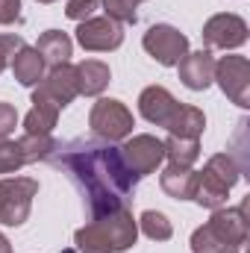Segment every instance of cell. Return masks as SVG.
Returning a JSON list of instances; mask_svg holds the SVG:
<instances>
[{"instance_id": "obj_1", "label": "cell", "mask_w": 250, "mask_h": 253, "mask_svg": "<svg viewBox=\"0 0 250 253\" xmlns=\"http://www.w3.org/2000/svg\"><path fill=\"white\" fill-rule=\"evenodd\" d=\"M56 150L59 153L50 159L59 168H65L71 174V180L80 186L85 203H88L91 221L103 218L109 212H118L126 197H132L138 177L126 168L118 147L83 138V141H74L68 147L56 144Z\"/></svg>"}, {"instance_id": "obj_2", "label": "cell", "mask_w": 250, "mask_h": 253, "mask_svg": "<svg viewBox=\"0 0 250 253\" xmlns=\"http://www.w3.org/2000/svg\"><path fill=\"white\" fill-rule=\"evenodd\" d=\"M242 168L236 165L233 153H218L206 162V168L197 174V186H194V194L191 200H197L200 206L206 209H221L227 203V194L236 186Z\"/></svg>"}, {"instance_id": "obj_3", "label": "cell", "mask_w": 250, "mask_h": 253, "mask_svg": "<svg viewBox=\"0 0 250 253\" xmlns=\"http://www.w3.org/2000/svg\"><path fill=\"white\" fill-rule=\"evenodd\" d=\"M39 191V183L30 177H6L0 180V224L21 227L30 218L33 197Z\"/></svg>"}, {"instance_id": "obj_4", "label": "cell", "mask_w": 250, "mask_h": 253, "mask_svg": "<svg viewBox=\"0 0 250 253\" xmlns=\"http://www.w3.org/2000/svg\"><path fill=\"white\" fill-rule=\"evenodd\" d=\"M88 124L94 129V135H100L103 141H121L135 126L132 124V112L126 109L121 100H109V97H100L91 106Z\"/></svg>"}, {"instance_id": "obj_5", "label": "cell", "mask_w": 250, "mask_h": 253, "mask_svg": "<svg viewBox=\"0 0 250 253\" xmlns=\"http://www.w3.org/2000/svg\"><path fill=\"white\" fill-rule=\"evenodd\" d=\"M77 94H80L77 91V71H74V65L65 62L50 68V74L39 83V88L33 91V103H50L62 112Z\"/></svg>"}, {"instance_id": "obj_6", "label": "cell", "mask_w": 250, "mask_h": 253, "mask_svg": "<svg viewBox=\"0 0 250 253\" xmlns=\"http://www.w3.org/2000/svg\"><path fill=\"white\" fill-rule=\"evenodd\" d=\"M141 44H144V50H147L156 62L168 65V68L177 65L188 53V39L180 33V30L168 27V24H156V27H150V30L144 33Z\"/></svg>"}, {"instance_id": "obj_7", "label": "cell", "mask_w": 250, "mask_h": 253, "mask_svg": "<svg viewBox=\"0 0 250 253\" xmlns=\"http://www.w3.org/2000/svg\"><path fill=\"white\" fill-rule=\"evenodd\" d=\"M77 42L83 44V50L109 53V50H118L124 44V27L118 21H112L109 15L106 18H88L77 27Z\"/></svg>"}, {"instance_id": "obj_8", "label": "cell", "mask_w": 250, "mask_h": 253, "mask_svg": "<svg viewBox=\"0 0 250 253\" xmlns=\"http://www.w3.org/2000/svg\"><path fill=\"white\" fill-rule=\"evenodd\" d=\"M121 150V159L135 177H147L153 174L162 162H165V144L156 135H132Z\"/></svg>"}, {"instance_id": "obj_9", "label": "cell", "mask_w": 250, "mask_h": 253, "mask_svg": "<svg viewBox=\"0 0 250 253\" xmlns=\"http://www.w3.org/2000/svg\"><path fill=\"white\" fill-rule=\"evenodd\" d=\"M215 80L233 103L250 106V62L245 56H224L215 62Z\"/></svg>"}, {"instance_id": "obj_10", "label": "cell", "mask_w": 250, "mask_h": 253, "mask_svg": "<svg viewBox=\"0 0 250 253\" xmlns=\"http://www.w3.org/2000/svg\"><path fill=\"white\" fill-rule=\"evenodd\" d=\"M209 227L221 236L227 253H245L248 251V200L236 209H215Z\"/></svg>"}, {"instance_id": "obj_11", "label": "cell", "mask_w": 250, "mask_h": 253, "mask_svg": "<svg viewBox=\"0 0 250 253\" xmlns=\"http://www.w3.org/2000/svg\"><path fill=\"white\" fill-rule=\"evenodd\" d=\"M248 42V24L239 15H215L203 27V44L206 47H242Z\"/></svg>"}, {"instance_id": "obj_12", "label": "cell", "mask_w": 250, "mask_h": 253, "mask_svg": "<svg viewBox=\"0 0 250 253\" xmlns=\"http://www.w3.org/2000/svg\"><path fill=\"white\" fill-rule=\"evenodd\" d=\"M177 109H180V103H177L174 94H171L168 88H162V85H150V88H144L141 97H138V112L156 126H168L171 118L177 115Z\"/></svg>"}, {"instance_id": "obj_13", "label": "cell", "mask_w": 250, "mask_h": 253, "mask_svg": "<svg viewBox=\"0 0 250 253\" xmlns=\"http://www.w3.org/2000/svg\"><path fill=\"white\" fill-rule=\"evenodd\" d=\"M177 68H180L183 85L191 88V91H203V88H209L212 80H215V59H212L209 50L186 53V56L177 62Z\"/></svg>"}, {"instance_id": "obj_14", "label": "cell", "mask_w": 250, "mask_h": 253, "mask_svg": "<svg viewBox=\"0 0 250 253\" xmlns=\"http://www.w3.org/2000/svg\"><path fill=\"white\" fill-rule=\"evenodd\" d=\"M94 221L106 230V236H109V242H112L115 253H121V251H126V248H132V245H135L138 224H135V218L126 212V206H121L118 212L103 215V218H94Z\"/></svg>"}, {"instance_id": "obj_15", "label": "cell", "mask_w": 250, "mask_h": 253, "mask_svg": "<svg viewBox=\"0 0 250 253\" xmlns=\"http://www.w3.org/2000/svg\"><path fill=\"white\" fill-rule=\"evenodd\" d=\"M74 71H77V91L80 94H100L106 85H109V80H112V71H109V65L97 62V59H85V62L74 65Z\"/></svg>"}, {"instance_id": "obj_16", "label": "cell", "mask_w": 250, "mask_h": 253, "mask_svg": "<svg viewBox=\"0 0 250 253\" xmlns=\"http://www.w3.org/2000/svg\"><path fill=\"white\" fill-rule=\"evenodd\" d=\"M12 74L21 85H39L42 77H44V59L39 56L36 47H21L15 56H12Z\"/></svg>"}, {"instance_id": "obj_17", "label": "cell", "mask_w": 250, "mask_h": 253, "mask_svg": "<svg viewBox=\"0 0 250 253\" xmlns=\"http://www.w3.org/2000/svg\"><path fill=\"white\" fill-rule=\"evenodd\" d=\"M36 50L39 56L44 59V65L56 68V65H65L71 59V50H74V42L68 39V33H59V30H47L39 42H36Z\"/></svg>"}, {"instance_id": "obj_18", "label": "cell", "mask_w": 250, "mask_h": 253, "mask_svg": "<svg viewBox=\"0 0 250 253\" xmlns=\"http://www.w3.org/2000/svg\"><path fill=\"white\" fill-rule=\"evenodd\" d=\"M165 194L177 197V200H188L194 194V186H197V174L191 168H177V165H168L159 177Z\"/></svg>"}, {"instance_id": "obj_19", "label": "cell", "mask_w": 250, "mask_h": 253, "mask_svg": "<svg viewBox=\"0 0 250 253\" xmlns=\"http://www.w3.org/2000/svg\"><path fill=\"white\" fill-rule=\"evenodd\" d=\"M165 144V159L177 168H191L200 159V141L197 138H180V135H168Z\"/></svg>"}, {"instance_id": "obj_20", "label": "cell", "mask_w": 250, "mask_h": 253, "mask_svg": "<svg viewBox=\"0 0 250 253\" xmlns=\"http://www.w3.org/2000/svg\"><path fill=\"white\" fill-rule=\"evenodd\" d=\"M203 126H206L203 112H200L197 106H183V103H180V109H177V115L171 118L168 129H171V135H180V138H200Z\"/></svg>"}, {"instance_id": "obj_21", "label": "cell", "mask_w": 250, "mask_h": 253, "mask_svg": "<svg viewBox=\"0 0 250 253\" xmlns=\"http://www.w3.org/2000/svg\"><path fill=\"white\" fill-rule=\"evenodd\" d=\"M18 147H21L24 165L44 162V159H50V156L56 153V141H53L50 132H44V135H30V132H24V135L18 138Z\"/></svg>"}, {"instance_id": "obj_22", "label": "cell", "mask_w": 250, "mask_h": 253, "mask_svg": "<svg viewBox=\"0 0 250 253\" xmlns=\"http://www.w3.org/2000/svg\"><path fill=\"white\" fill-rule=\"evenodd\" d=\"M74 245H77L80 253H115L109 236H106V230H103L97 221H91V224H85L83 230H77Z\"/></svg>"}, {"instance_id": "obj_23", "label": "cell", "mask_w": 250, "mask_h": 253, "mask_svg": "<svg viewBox=\"0 0 250 253\" xmlns=\"http://www.w3.org/2000/svg\"><path fill=\"white\" fill-rule=\"evenodd\" d=\"M56 118H59V109L50 106V103H33L30 115L24 118V132L30 135H44L56 126Z\"/></svg>"}, {"instance_id": "obj_24", "label": "cell", "mask_w": 250, "mask_h": 253, "mask_svg": "<svg viewBox=\"0 0 250 253\" xmlns=\"http://www.w3.org/2000/svg\"><path fill=\"white\" fill-rule=\"evenodd\" d=\"M135 224H138V227H141V233H144L147 239H153V242H168V239L174 236L171 221H168L162 212H153V209L141 212V218H138Z\"/></svg>"}, {"instance_id": "obj_25", "label": "cell", "mask_w": 250, "mask_h": 253, "mask_svg": "<svg viewBox=\"0 0 250 253\" xmlns=\"http://www.w3.org/2000/svg\"><path fill=\"white\" fill-rule=\"evenodd\" d=\"M191 251L194 253H227V245H224L221 236L206 224V227L194 230V236H191Z\"/></svg>"}, {"instance_id": "obj_26", "label": "cell", "mask_w": 250, "mask_h": 253, "mask_svg": "<svg viewBox=\"0 0 250 253\" xmlns=\"http://www.w3.org/2000/svg\"><path fill=\"white\" fill-rule=\"evenodd\" d=\"M100 3L106 6V15L118 24H135V18H138V12H135L138 0H100Z\"/></svg>"}, {"instance_id": "obj_27", "label": "cell", "mask_w": 250, "mask_h": 253, "mask_svg": "<svg viewBox=\"0 0 250 253\" xmlns=\"http://www.w3.org/2000/svg\"><path fill=\"white\" fill-rule=\"evenodd\" d=\"M24 165V156H21V147L18 141H0V174H15L18 168Z\"/></svg>"}, {"instance_id": "obj_28", "label": "cell", "mask_w": 250, "mask_h": 253, "mask_svg": "<svg viewBox=\"0 0 250 253\" xmlns=\"http://www.w3.org/2000/svg\"><path fill=\"white\" fill-rule=\"evenodd\" d=\"M97 9H100V0H68V3H65V15H68L71 21H77V24L94 18Z\"/></svg>"}, {"instance_id": "obj_29", "label": "cell", "mask_w": 250, "mask_h": 253, "mask_svg": "<svg viewBox=\"0 0 250 253\" xmlns=\"http://www.w3.org/2000/svg\"><path fill=\"white\" fill-rule=\"evenodd\" d=\"M21 47H24V39H21V36H12V33H9V36H0V74L12 65V56H15Z\"/></svg>"}, {"instance_id": "obj_30", "label": "cell", "mask_w": 250, "mask_h": 253, "mask_svg": "<svg viewBox=\"0 0 250 253\" xmlns=\"http://www.w3.org/2000/svg\"><path fill=\"white\" fill-rule=\"evenodd\" d=\"M15 124H18V112L12 103H0V141L9 138L15 132Z\"/></svg>"}, {"instance_id": "obj_31", "label": "cell", "mask_w": 250, "mask_h": 253, "mask_svg": "<svg viewBox=\"0 0 250 253\" xmlns=\"http://www.w3.org/2000/svg\"><path fill=\"white\" fill-rule=\"evenodd\" d=\"M21 21V0H0V24Z\"/></svg>"}, {"instance_id": "obj_32", "label": "cell", "mask_w": 250, "mask_h": 253, "mask_svg": "<svg viewBox=\"0 0 250 253\" xmlns=\"http://www.w3.org/2000/svg\"><path fill=\"white\" fill-rule=\"evenodd\" d=\"M0 253H12V245H9V239L0 233Z\"/></svg>"}, {"instance_id": "obj_33", "label": "cell", "mask_w": 250, "mask_h": 253, "mask_svg": "<svg viewBox=\"0 0 250 253\" xmlns=\"http://www.w3.org/2000/svg\"><path fill=\"white\" fill-rule=\"evenodd\" d=\"M39 3H56V0H39Z\"/></svg>"}, {"instance_id": "obj_34", "label": "cell", "mask_w": 250, "mask_h": 253, "mask_svg": "<svg viewBox=\"0 0 250 253\" xmlns=\"http://www.w3.org/2000/svg\"><path fill=\"white\" fill-rule=\"evenodd\" d=\"M138 3H141V0H138Z\"/></svg>"}]
</instances>
